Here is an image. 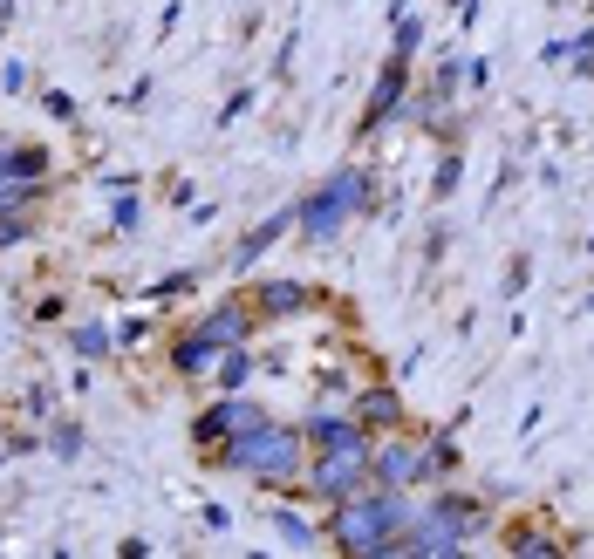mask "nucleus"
Returning a JSON list of instances; mask_svg holds the SVG:
<instances>
[{
    "mask_svg": "<svg viewBox=\"0 0 594 559\" xmlns=\"http://www.w3.org/2000/svg\"><path fill=\"white\" fill-rule=\"evenodd\" d=\"M198 287V273H164L158 287H151V300H178V294H192Z\"/></svg>",
    "mask_w": 594,
    "mask_h": 559,
    "instance_id": "26",
    "label": "nucleus"
},
{
    "mask_svg": "<svg viewBox=\"0 0 594 559\" xmlns=\"http://www.w3.org/2000/svg\"><path fill=\"white\" fill-rule=\"evenodd\" d=\"M308 457H315V444H308V430H294V423H260V430H246V437H233V444L205 450V464H219V471H239V478H253V485L267 491H294L301 478H308Z\"/></svg>",
    "mask_w": 594,
    "mask_h": 559,
    "instance_id": "1",
    "label": "nucleus"
},
{
    "mask_svg": "<svg viewBox=\"0 0 594 559\" xmlns=\"http://www.w3.org/2000/svg\"><path fill=\"white\" fill-rule=\"evenodd\" d=\"M274 525H280V539H287V546H301V553H308V546H321V532L301 519V512H287V505L274 512Z\"/></svg>",
    "mask_w": 594,
    "mask_h": 559,
    "instance_id": "19",
    "label": "nucleus"
},
{
    "mask_svg": "<svg viewBox=\"0 0 594 559\" xmlns=\"http://www.w3.org/2000/svg\"><path fill=\"white\" fill-rule=\"evenodd\" d=\"M458 178H465V164H458V150H444V157H437V178H431V198H451Z\"/></svg>",
    "mask_w": 594,
    "mask_h": 559,
    "instance_id": "21",
    "label": "nucleus"
},
{
    "mask_svg": "<svg viewBox=\"0 0 594 559\" xmlns=\"http://www.w3.org/2000/svg\"><path fill=\"white\" fill-rule=\"evenodd\" d=\"M253 321H260V314H253V300L233 294V300H219L212 314H198L192 328H198L205 341H219V348H239V341H253Z\"/></svg>",
    "mask_w": 594,
    "mask_h": 559,
    "instance_id": "8",
    "label": "nucleus"
},
{
    "mask_svg": "<svg viewBox=\"0 0 594 559\" xmlns=\"http://www.w3.org/2000/svg\"><path fill=\"white\" fill-rule=\"evenodd\" d=\"M417 48H424V21L403 7V14H396V55H417Z\"/></svg>",
    "mask_w": 594,
    "mask_h": 559,
    "instance_id": "22",
    "label": "nucleus"
},
{
    "mask_svg": "<svg viewBox=\"0 0 594 559\" xmlns=\"http://www.w3.org/2000/svg\"><path fill=\"white\" fill-rule=\"evenodd\" d=\"M48 444H55V457H82V430H76V423H55Z\"/></svg>",
    "mask_w": 594,
    "mask_h": 559,
    "instance_id": "25",
    "label": "nucleus"
},
{
    "mask_svg": "<svg viewBox=\"0 0 594 559\" xmlns=\"http://www.w3.org/2000/svg\"><path fill=\"white\" fill-rule=\"evenodd\" d=\"M246 103H253V89H233V96H226V110H219V123H239Z\"/></svg>",
    "mask_w": 594,
    "mask_h": 559,
    "instance_id": "28",
    "label": "nucleus"
},
{
    "mask_svg": "<svg viewBox=\"0 0 594 559\" xmlns=\"http://www.w3.org/2000/svg\"><path fill=\"white\" fill-rule=\"evenodd\" d=\"M294 225H301V205H287V212H274V219H260V225H253V232L233 246V266H239V273H246V266H260V253H274Z\"/></svg>",
    "mask_w": 594,
    "mask_h": 559,
    "instance_id": "12",
    "label": "nucleus"
},
{
    "mask_svg": "<svg viewBox=\"0 0 594 559\" xmlns=\"http://www.w3.org/2000/svg\"><path fill=\"white\" fill-rule=\"evenodd\" d=\"M246 375H253V348L239 341V348H226V355H219V369H212V389H246Z\"/></svg>",
    "mask_w": 594,
    "mask_h": 559,
    "instance_id": "16",
    "label": "nucleus"
},
{
    "mask_svg": "<svg viewBox=\"0 0 594 559\" xmlns=\"http://www.w3.org/2000/svg\"><path fill=\"white\" fill-rule=\"evenodd\" d=\"M376 485H431V457H424V437H403V430H383L376 437Z\"/></svg>",
    "mask_w": 594,
    "mask_h": 559,
    "instance_id": "6",
    "label": "nucleus"
},
{
    "mask_svg": "<svg viewBox=\"0 0 594 559\" xmlns=\"http://www.w3.org/2000/svg\"><path fill=\"white\" fill-rule=\"evenodd\" d=\"M219 355H226V348H219V341H205L198 328H185V335L171 341V369L185 375V382H198V375H212V369H219Z\"/></svg>",
    "mask_w": 594,
    "mask_h": 559,
    "instance_id": "14",
    "label": "nucleus"
},
{
    "mask_svg": "<svg viewBox=\"0 0 594 559\" xmlns=\"http://www.w3.org/2000/svg\"><path fill=\"white\" fill-rule=\"evenodd\" d=\"M356 416L376 430V437H383V430H403V396H396L390 382H369V389L356 396Z\"/></svg>",
    "mask_w": 594,
    "mask_h": 559,
    "instance_id": "15",
    "label": "nucleus"
},
{
    "mask_svg": "<svg viewBox=\"0 0 594 559\" xmlns=\"http://www.w3.org/2000/svg\"><path fill=\"white\" fill-rule=\"evenodd\" d=\"M137 219H144V205H137L130 191H117V205H110V225H117V232H137Z\"/></svg>",
    "mask_w": 594,
    "mask_h": 559,
    "instance_id": "24",
    "label": "nucleus"
},
{
    "mask_svg": "<svg viewBox=\"0 0 594 559\" xmlns=\"http://www.w3.org/2000/svg\"><path fill=\"white\" fill-rule=\"evenodd\" d=\"M301 430H308V444L315 450H349V444H376V430H369V423H362L356 410L342 416V410H315L308 416V423H301Z\"/></svg>",
    "mask_w": 594,
    "mask_h": 559,
    "instance_id": "10",
    "label": "nucleus"
},
{
    "mask_svg": "<svg viewBox=\"0 0 594 559\" xmlns=\"http://www.w3.org/2000/svg\"><path fill=\"white\" fill-rule=\"evenodd\" d=\"M246 300H253V314H260V321H287V314L315 307V287H308V280H260Z\"/></svg>",
    "mask_w": 594,
    "mask_h": 559,
    "instance_id": "11",
    "label": "nucleus"
},
{
    "mask_svg": "<svg viewBox=\"0 0 594 559\" xmlns=\"http://www.w3.org/2000/svg\"><path fill=\"white\" fill-rule=\"evenodd\" d=\"M424 457H431V485H437V478H451V471H458V437H451V430L424 437Z\"/></svg>",
    "mask_w": 594,
    "mask_h": 559,
    "instance_id": "18",
    "label": "nucleus"
},
{
    "mask_svg": "<svg viewBox=\"0 0 594 559\" xmlns=\"http://www.w3.org/2000/svg\"><path fill=\"white\" fill-rule=\"evenodd\" d=\"M7 14H14V0H0V21H7Z\"/></svg>",
    "mask_w": 594,
    "mask_h": 559,
    "instance_id": "30",
    "label": "nucleus"
},
{
    "mask_svg": "<svg viewBox=\"0 0 594 559\" xmlns=\"http://www.w3.org/2000/svg\"><path fill=\"white\" fill-rule=\"evenodd\" d=\"M0 89H7V96H21V89H28V69H21V62H7V69H0Z\"/></svg>",
    "mask_w": 594,
    "mask_h": 559,
    "instance_id": "29",
    "label": "nucleus"
},
{
    "mask_svg": "<svg viewBox=\"0 0 594 559\" xmlns=\"http://www.w3.org/2000/svg\"><path fill=\"white\" fill-rule=\"evenodd\" d=\"M28 239H35V212H0V253L28 246Z\"/></svg>",
    "mask_w": 594,
    "mask_h": 559,
    "instance_id": "20",
    "label": "nucleus"
},
{
    "mask_svg": "<svg viewBox=\"0 0 594 559\" xmlns=\"http://www.w3.org/2000/svg\"><path fill=\"white\" fill-rule=\"evenodd\" d=\"M369 205H376V178H369L362 164H342L335 178H321V191L301 198V232L321 246V239H335V232L356 219V212H369Z\"/></svg>",
    "mask_w": 594,
    "mask_h": 559,
    "instance_id": "3",
    "label": "nucleus"
},
{
    "mask_svg": "<svg viewBox=\"0 0 594 559\" xmlns=\"http://www.w3.org/2000/svg\"><path fill=\"white\" fill-rule=\"evenodd\" d=\"M403 96H410V55H396V48H390V62H383L376 89H369V103H362L356 137H376V130H383V123H390V116L403 110Z\"/></svg>",
    "mask_w": 594,
    "mask_h": 559,
    "instance_id": "7",
    "label": "nucleus"
},
{
    "mask_svg": "<svg viewBox=\"0 0 594 559\" xmlns=\"http://www.w3.org/2000/svg\"><path fill=\"white\" fill-rule=\"evenodd\" d=\"M69 348H76L82 362H103V355L117 348V335H110V328H96V321H82L76 335H69Z\"/></svg>",
    "mask_w": 594,
    "mask_h": 559,
    "instance_id": "17",
    "label": "nucleus"
},
{
    "mask_svg": "<svg viewBox=\"0 0 594 559\" xmlns=\"http://www.w3.org/2000/svg\"><path fill=\"white\" fill-rule=\"evenodd\" d=\"M410 498L396 485H369L356 491V498H342L335 512H328V525H321V539L335 546V553H356V559H390L396 539H403V525H410Z\"/></svg>",
    "mask_w": 594,
    "mask_h": 559,
    "instance_id": "2",
    "label": "nucleus"
},
{
    "mask_svg": "<svg viewBox=\"0 0 594 559\" xmlns=\"http://www.w3.org/2000/svg\"><path fill=\"white\" fill-rule=\"evenodd\" d=\"M376 485V444H349V450H315L308 457V478L301 491L321 498V505H342V498H356V491Z\"/></svg>",
    "mask_w": 594,
    "mask_h": 559,
    "instance_id": "4",
    "label": "nucleus"
},
{
    "mask_svg": "<svg viewBox=\"0 0 594 559\" xmlns=\"http://www.w3.org/2000/svg\"><path fill=\"white\" fill-rule=\"evenodd\" d=\"M0 178H14V185H48V178H55V157H48L41 144L0 137Z\"/></svg>",
    "mask_w": 594,
    "mask_h": 559,
    "instance_id": "13",
    "label": "nucleus"
},
{
    "mask_svg": "<svg viewBox=\"0 0 594 559\" xmlns=\"http://www.w3.org/2000/svg\"><path fill=\"white\" fill-rule=\"evenodd\" d=\"M437 525H451L458 532V546H472V539H485V525H492V512L478 505V498H465V491H437L431 505H424Z\"/></svg>",
    "mask_w": 594,
    "mask_h": 559,
    "instance_id": "9",
    "label": "nucleus"
},
{
    "mask_svg": "<svg viewBox=\"0 0 594 559\" xmlns=\"http://www.w3.org/2000/svg\"><path fill=\"white\" fill-rule=\"evenodd\" d=\"M41 103H48L55 123H69V116H76V96H62V89H41Z\"/></svg>",
    "mask_w": 594,
    "mask_h": 559,
    "instance_id": "27",
    "label": "nucleus"
},
{
    "mask_svg": "<svg viewBox=\"0 0 594 559\" xmlns=\"http://www.w3.org/2000/svg\"><path fill=\"white\" fill-rule=\"evenodd\" d=\"M506 546H513V553H554V539H547L540 525H513V532H506Z\"/></svg>",
    "mask_w": 594,
    "mask_h": 559,
    "instance_id": "23",
    "label": "nucleus"
},
{
    "mask_svg": "<svg viewBox=\"0 0 594 559\" xmlns=\"http://www.w3.org/2000/svg\"><path fill=\"white\" fill-rule=\"evenodd\" d=\"M260 423H267V403H253V396H239V389H219L212 410H198L192 437L205 450H219V444H233V437H246V430H260Z\"/></svg>",
    "mask_w": 594,
    "mask_h": 559,
    "instance_id": "5",
    "label": "nucleus"
}]
</instances>
